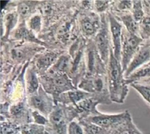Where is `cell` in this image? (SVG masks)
I'll use <instances>...</instances> for the list:
<instances>
[{
  "instance_id": "6da1fadb",
  "label": "cell",
  "mask_w": 150,
  "mask_h": 134,
  "mask_svg": "<svg viewBox=\"0 0 150 134\" xmlns=\"http://www.w3.org/2000/svg\"><path fill=\"white\" fill-rule=\"evenodd\" d=\"M128 84L126 83L121 62L110 51L108 65V88L111 102L123 103L128 93Z\"/></svg>"
},
{
  "instance_id": "7a4b0ae2",
  "label": "cell",
  "mask_w": 150,
  "mask_h": 134,
  "mask_svg": "<svg viewBox=\"0 0 150 134\" xmlns=\"http://www.w3.org/2000/svg\"><path fill=\"white\" fill-rule=\"evenodd\" d=\"M75 118L77 115L73 105L58 103L47 118L46 132L49 134H67L69 125Z\"/></svg>"
},
{
  "instance_id": "3957f363",
  "label": "cell",
  "mask_w": 150,
  "mask_h": 134,
  "mask_svg": "<svg viewBox=\"0 0 150 134\" xmlns=\"http://www.w3.org/2000/svg\"><path fill=\"white\" fill-rule=\"evenodd\" d=\"M32 111L25 98L11 105L7 102L1 104V118L20 126L33 122Z\"/></svg>"
},
{
  "instance_id": "277c9868",
  "label": "cell",
  "mask_w": 150,
  "mask_h": 134,
  "mask_svg": "<svg viewBox=\"0 0 150 134\" xmlns=\"http://www.w3.org/2000/svg\"><path fill=\"white\" fill-rule=\"evenodd\" d=\"M144 41L139 35L131 34L125 29H122L121 65L123 73Z\"/></svg>"
},
{
  "instance_id": "5b68a950",
  "label": "cell",
  "mask_w": 150,
  "mask_h": 134,
  "mask_svg": "<svg viewBox=\"0 0 150 134\" xmlns=\"http://www.w3.org/2000/svg\"><path fill=\"white\" fill-rule=\"evenodd\" d=\"M28 103L32 110L39 112L46 118H48L55 106L53 98L49 96L41 86L37 92L29 95Z\"/></svg>"
},
{
  "instance_id": "8992f818",
  "label": "cell",
  "mask_w": 150,
  "mask_h": 134,
  "mask_svg": "<svg viewBox=\"0 0 150 134\" xmlns=\"http://www.w3.org/2000/svg\"><path fill=\"white\" fill-rule=\"evenodd\" d=\"M129 114L128 110L116 114H105L100 112L96 115L84 119L101 128L111 130L121 123Z\"/></svg>"
},
{
  "instance_id": "52a82bcc",
  "label": "cell",
  "mask_w": 150,
  "mask_h": 134,
  "mask_svg": "<svg viewBox=\"0 0 150 134\" xmlns=\"http://www.w3.org/2000/svg\"><path fill=\"white\" fill-rule=\"evenodd\" d=\"M44 87L46 92L52 95L55 105L61 94L75 89L66 75L63 74H56L52 78V82H49Z\"/></svg>"
},
{
  "instance_id": "ba28073f",
  "label": "cell",
  "mask_w": 150,
  "mask_h": 134,
  "mask_svg": "<svg viewBox=\"0 0 150 134\" xmlns=\"http://www.w3.org/2000/svg\"><path fill=\"white\" fill-rule=\"evenodd\" d=\"M149 61H150V42L144 41L124 72V78L128 77L133 72Z\"/></svg>"
},
{
  "instance_id": "9c48e42d",
  "label": "cell",
  "mask_w": 150,
  "mask_h": 134,
  "mask_svg": "<svg viewBox=\"0 0 150 134\" xmlns=\"http://www.w3.org/2000/svg\"><path fill=\"white\" fill-rule=\"evenodd\" d=\"M109 18L110 31L111 33L112 41L113 42V54L114 57L121 62L122 26L112 15H110Z\"/></svg>"
},
{
  "instance_id": "30bf717a",
  "label": "cell",
  "mask_w": 150,
  "mask_h": 134,
  "mask_svg": "<svg viewBox=\"0 0 150 134\" xmlns=\"http://www.w3.org/2000/svg\"><path fill=\"white\" fill-rule=\"evenodd\" d=\"M125 79L128 85L132 83H150V61L141 66Z\"/></svg>"
},
{
  "instance_id": "8fae6325",
  "label": "cell",
  "mask_w": 150,
  "mask_h": 134,
  "mask_svg": "<svg viewBox=\"0 0 150 134\" xmlns=\"http://www.w3.org/2000/svg\"><path fill=\"white\" fill-rule=\"evenodd\" d=\"M96 42L101 59L106 62L108 59V34L105 27L100 30L96 37Z\"/></svg>"
},
{
  "instance_id": "7c38bea8",
  "label": "cell",
  "mask_w": 150,
  "mask_h": 134,
  "mask_svg": "<svg viewBox=\"0 0 150 134\" xmlns=\"http://www.w3.org/2000/svg\"><path fill=\"white\" fill-rule=\"evenodd\" d=\"M110 134H143L134 123L131 116L128 117L118 126L111 130Z\"/></svg>"
},
{
  "instance_id": "4fadbf2b",
  "label": "cell",
  "mask_w": 150,
  "mask_h": 134,
  "mask_svg": "<svg viewBox=\"0 0 150 134\" xmlns=\"http://www.w3.org/2000/svg\"><path fill=\"white\" fill-rule=\"evenodd\" d=\"M79 88L88 93L96 94L103 92V82L100 78H90L79 85Z\"/></svg>"
},
{
  "instance_id": "5bb4252c",
  "label": "cell",
  "mask_w": 150,
  "mask_h": 134,
  "mask_svg": "<svg viewBox=\"0 0 150 134\" xmlns=\"http://www.w3.org/2000/svg\"><path fill=\"white\" fill-rule=\"evenodd\" d=\"M119 18L123 24L125 29L129 34L139 35V22L135 20L131 12H125L121 15Z\"/></svg>"
},
{
  "instance_id": "9a60e30c",
  "label": "cell",
  "mask_w": 150,
  "mask_h": 134,
  "mask_svg": "<svg viewBox=\"0 0 150 134\" xmlns=\"http://www.w3.org/2000/svg\"><path fill=\"white\" fill-rule=\"evenodd\" d=\"M82 126L84 134H110L111 130L101 128L85 119L79 120Z\"/></svg>"
},
{
  "instance_id": "2e32d148",
  "label": "cell",
  "mask_w": 150,
  "mask_h": 134,
  "mask_svg": "<svg viewBox=\"0 0 150 134\" xmlns=\"http://www.w3.org/2000/svg\"><path fill=\"white\" fill-rule=\"evenodd\" d=\"M56 58V54L53 52L47 53L38 59L36 66L40 70H46L54 63Z\"/></svg>"
},
{
  "instance_id": "e0dca14e",
  "label": "cell",
  "mask_w": 150,
  "mask_h": 134,
  "mask_svg": "<svg viewBox=\"0 0 150 134\" xmlns=\"http://www.w3.org/2000/svg\"><path fill=\"white\" fill-rule=\"evenodd\" d=\"M139 35L144 41L150 39V15H145L139 22Z\"/></svg>"
},
{
  "instance_id": "ac0fdd59",
  "label": "cell",
  "mask_w": 150,
  "mask_h": 134,
  "mask_svg": "<svg viewBox=\"0 0 150 134\" xmlns=\"http://www.w3.org/2000/svg\"><path fill=\"white\" fill-rule=\"evenodd\" d=\"M129 85L136 90L145 101L150 105V83H132Z\"/></svg>"
},
{
  "instance_id": "d6986e66",
  "label": "cell",
  "mask_w": 150,
  "mask_h": 134,
  "mask_svg": "<svg viewBox=\"0 0 150 134\" xmlns=\"http://www.w3.org/2000/svg\"><path fill=\"white\" fill-rule=\"evenodd\" d=\"M22 134H45V126L34 122L21 126Z\"/></svg>"
},
{
  "instance_id": "ffe728a7",
  "label": "cell",
  "mask_w": 150,
  "mask_h": 134,
  "mask_svg": "<svg viewBox=\"0 0 150 134\" xmlns=\"http://www.w3.org/2000/svg\"><path fill=\"white\" fill-rule=\"evenodd\" d=\"M1 134H22L21 126L8 120L1 121Z\"/></svg>"
},
{
  "instance_id": "44dd1931",
  "label": "cell",
  "mask_w": 150,
  "mask_h": 134,
  "mask_svg": "<svg viewBox=\"0 0 150 134\" xmlns=\"http://www.w3.org/2000/svg\"><path fill=\"white\" fill-rule=\"evenodd\" d=\"M131 13L135 20L139 22L145 16L142 1H132V7Z\"/></svg>"
},
{
  "instance_id": "7402d4cb",
  "label": "cell",
  "mask_w": 150,
  "mask_h": 134,
  "mask_svg": "<svg viewBox=\"0 0 150 134\" xmlns=\"http://www.w3.org/2000/svg\"><path fill=\"white\" fill-rule=\"evenodd\" d=\"M26 89L28 95H31L38 91L39 89V81L36 74L32 71L29 72L26 82Z\"/></svg>"
},
{
  "instance_id": "603a6c76",
  "label": "cell",
  "mask_w": 150,
  "mask_h": 134,
  "mask_svg": "<svg viewBox=\"0 0 150 134\" xmlns=\"http://www.w3.org/2000/svg\"><path fill=\"white\" fill-rule=\"evenodd\" d=\"M81 28L87 35L94 34L97 29L96 21L89 18H84L81 22Z\"/></svg>"
},
{
  "instance_id": "cb8c5ba5",
  "label": "cell",
  "mask_w": 150,
  "mask_h": 134,
  "mask_svg": "<svg viewBox=\"0 0 150 134\" xmlns=\"http://www.w3.org/2000/svg\"><path fill=\"white\" fill-rule=\"evenodd\" d=\"M70 65V60L67 56H63L60 57L57 61L54 66V72H66Z\"/></svg>"
},
{
  "instance_id": "d4e9b609",
  "label": "cell",
  "mask_w": 150,
  "mask_h": 134,
  "mask_svg": "<svg viewBox=\"0 0 150 134\" xmlns=\"http://www.w3.org/2000/svg\"><path fill=\"white\" fill-rule=\"evenodd\" d=\"M15 36L18 39H23L29 41L36 40L33 33L25 26H22L18 28L16 31Z\"/></svg>"
},
{
  "instance_id": "484cf974",
  "label": "cell",
  "mask_w": 150,
  "mask_h": 134,
  "mask_svg": "<svg viewBox=\"0 0 150 134\" xmlns=\"http://www.w3.org/2000/svg\"><path fill=\"white\" fill-rule=\"evenodd\" d=\"M67 134H84L82 126L79 122L71 121L68 126Z\"/></svg>"
},
{
  "instance_id": "4316f807",
  "label": "cell",
  "mask_w": 150,
  "mask_h": 134,
  "mask_svg": "<svg viewBox=\"0 0 150 134\" xmlns=\"http://www.w3.org/2000/svg\"><path fill=\"white\" fill-rule=\"evenodd\" d=\"M41 18L39 15H34L29 21V27L34 32H39L41 28Z\"/></svg>"
},
{
  "instance_id": "83f0119b",
  "label": "cell",
  "mask_w": 150,
  "mask_h": 134,
  "mask_svg": "<svg viewBox=\"0 0 150 134\" xmlns=\"http://www.w3.org/2000/svg\"><path fill=\"white\" fill-rule=\"evenodd\" d=\"M32 116L33 118V121L34 123L43 126H46L48 122V119L39 112L36 110H32Z\"/></svg>"
},
{
  "instance_id": "f1b7e54d",
  "label": "cell",
  "mask_w": 150,
  "mask_h": 134,
  "mask_svg": "<svg viewBox=\"0 0 150 134\" xmlns=\"http://www.w3.org/2000/svg\"><path fill=\"white\" fill-rule=\"evenodd\" d=\"M18 10L19 15L22 18H25L29 16L31 11L29 5L24 2L20 3L18 5Z\"/></svg>"
},
{
  "instance_id": "f546056e",
  "label": "cell",
  "mask_w": 150,
  "mask_h": 134,
  "mask_svg": "<svg viewBox=\"0 0 150 134\" xmlns=\"http://www.w3.org/2000/svg\"><path fill=\"white\" fill-rule=\"evenodd\" d=\"M118 9L120 11L125 12H131L132 7V1H120L117 5Z\"/></svg>"
},
{
  "instance_id": "4dcf8cb0",
  "label": "cell",
  "mask_w": 150,
  "mask_h": 134,
  "mask_svg": "<svg viewBox=\"0 0 150 134\" xmlns=\"http://www.w3.org/2000/svg\"><path fill=\"white\" fill-rule=\"evenodd\" d=\"M109 1H96V8L97 9L98 11H103L105 9L107 5V3Z\"/></svg>"
},
{
  "instance_id": "1f68e13d",
  "label": "cell",
  "mask_w": 150,
  "mask_h": 134,
  "mask_svg": "<svg viewBox=\"0 0 150 134\" xmlns=\"http://www.w3.org/2000/svg\"><path fill=\"white\" fill-rule=\"evenodd\" d=\"M45 134H49V133H48L47 132H45Z\"/></svg>"
},
{
  "instance_id": "d6a6232c",
  "label": "cell",
  "mask_w": 150,
  "mask_h": 134,
  "mask_svg": "<svg viewBox=\"0 0 150 134\" xmlns=\"http://www.w3.org/2000/svg\"><path fill=\"white\" fill-rule=\"evenodd\" d=\"M148 42H150V39H149V40H147Z\"/></svg>"
}]
</instances>
